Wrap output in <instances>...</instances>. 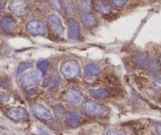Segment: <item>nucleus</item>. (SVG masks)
<instances>
[{
    "label": "nucleus",
    "instance_id": "obj_1",
    "mask_svg": "<svg viewBox=\"0 0 161 135\" xmlns=\"http://www.w3.org/2000/svg\"><path fill=\"white\" fill-rule=\"evenodd\" d=\"M61 73L64 78L68 80L76 78L80 73V64L73 59L65 62L61 67Z\"/></svg>",
    "mask_w": 161,
    "mask_h": 135
},
{
    "label": "nucleus",
    "instance_id": "obj_2",
    "mask_svg": "<svg viewBox=\"0 0 161 135\" xmlns=\"http://www.w3.org/2000/svg\"><path fill=\"white\" fill-rule=\"evenodd\" d=\"M41 72L40 70H32L28 73H24L21 78V85L24 87H32L36 86L41 82Z\"/></svg>",
    "mask_w": 161,
    "mask_h": 135
},
{
    "label": "nucleus",
    "instance_id": "obj_3",
    "mask_svg": "<svg viewBox=\"0 0 161 135\" xmlns=\"http://www.w3.org/2000/svg\"><path fill=\"white\" fill-rule=\"evenodd\" d=\"M82 107L86 113L91 115H101L105 113V108L102 105L91 99H86L83 101Z\"/></svg>",
    "mask_w": 161,
    "mask_h": 135
},
{
    "label": "nucleus",
    "instance_id": "obj_4",
    "mask_svg": "<svg viewBox=\"0 0 161 135\" xmlns=\"http://www.w3.org/2000/svg\"><path fill=\"white\" fill-rule=\"evenodd\" d=\"M9 10L17 17L24 16L28 11L27 0H11L9 5Z\"/></svg>",
    "mask_w": 161,
    "mask_h": 135
},
{
    "label": "nucleus",
    "instance_id": "obj_5",
    "mask_svg": "<svg viewBox=\"0 0 161 135\" xmlns=\"http://www.w3.org/2000/svg\"><path fill=\"white\" fill-rule=\"evenodd\" d=\"M27 29L31 35L32 36H44L46 34V26L44 23L40 20H32L27 24Z\"/></svg>",
    "mask_w": 161,
    "mask_h": 135
},
{
    "label": "nucleus",
    "instance_id": "obj_6",
    "mask_svg": "<svg viewBox=\"0 0 161 135\" xmlns=\"http://www.w3.org/2000/svg\"><path fill=\"white\" fill-rule=\"evenodd\" d=\"M48 24H49L50 27L51 28V30L54 32L57 36H61L64 35L65 33V28H64L62 22H61V19L55 15V14H50L48 17Z\"/></svg>",
    "mask_w": 161,
    "mask_h": 135
},
{
    "label": "nucleus",
    "instance_id": "obj_7",
    "mask_svg": "<svg viewBox=\"0 0 161 135\" xmlns=\"http://www.w3.org/2000/svg\"><path fill=\"white\" fill-rule=\"evenodd\" d=\"M32 111L36 117L43 120H50L52 118V114L50 111L42 104H33L32 106Z\"/></svg>",
    "mask_w": 161,
    "mask_h": 135
},
{
    "label": "nucleus",
    "instance_id": "obj_8",
    "mask_svg": "<svg viewBox=\"0 0 161 135\" xmlns=\"http://www.w3.org/2000/svg\"><path fill=\"white\" fill-rule=\"evenodd\" d=\"M7 115L14 120H26L28 118V114L25 109L22 107H11L7 111Z\"/></svg>",
    "mask_w": 161,
    "mask_h": 135
},
{
    "label": "nucleus",
    "instance_id": "obj_9",
    "mask_svg": "<svg viewBox=\"0 0 161 135\" xmlns=\"http://www.w3.org/2000/svg\"><path fill=\"white\" fill-rule=\"evenodd\" d=\"M68 36L71 40H76L80 36V25L73 17L68 19Z\"/></svg>",
    "mask_w": 161,
    "mask_h": 135
},
{
    "label": "nucleus",
    "instance_id": "obj_10",
    "mask_svg": "<svg viewBox=\"0 0 161 135\" xmlns=\"http://www.w3.org/2000/svg\"><path fill=\"white\" fill-rule=\"evenodd\" d=\"M0 26L5 33L7 34H12L14 33V26H15V22H14V18L12 17L6 16L1 20L0 22Z\"/></svg>",
    "mask_w": 161,
    "mask_h": 135
},
{
    "label": "nucleus",
    "instance_id": "obj_11",
    "mask_svg": "<svg viewBox=\"0 0 161 135\" xmlns=\"http://www.w3.org/2000/svg\"><path fill=\"white\" fill-rule=\"evenodd\" d=\"M93 7L97 11L102 14H109L112 11V7L106 0H95Z\"/></svg>",
    "mask_w": 161,
    "mask_h": 135
},
{
    "label": "nucleus",
    "instance_id": "obj_12",
    "mask_svg": "<svg viewBox=\"0 0 161 135\" xmlns=\"http://www.w3.org/2000/svg\"><path fill=\"white\" fill-rule=\"evenodd\" d=\"M82 118L77 112L74 111H68L65 115V123L70 126H76L80 123Z\"/></svg>",
    "mask_w": 161,
    "mask_h": 135
},
{
    "label": "nucleus",
    "instance_id": "obj_13",
    "mask_svg": "<svg viewBox=\"0 0 161 135\" xmlns=\"http://www.w3.org/2000/svg\"><path fill=\"white\" fill-rule=\"evenodd\" d=\"M83 93L75 89H68L65 92L66 99L73 104H78L81 101Z\"/></svg>",
    "mask_w": 161,
    "mask_h": 135
},
{
    "label": "nucleus",
    "instance_id": "obj_14",
    "mask_svg": "<svg viewBox=\"0 0 161 135\" xmlns=\"http://www.w3.org/2000/svg\"><path fill=\"white\" fill-rule=\"evenodd\" d=\"M133 63L134 66H137L138 68H144L145 66H147L148 58L147 55L143 53V52H138L134 56Z\"/></svg>",
    "mask_w": 161,
    "mask_h": 135
},
{
    "label": "nucleus",
    "instance_id": "obj_15",
    "mask_svg": "<svg viewBox=\"0 0 161 135\" xmlns=\"http://www.w3.org/2000/svg\"><path fill=\"white\" fill-rule=\"evenodd\" d=\"M81 21L86 28H94L98 25V20L91 14H83L81 17Z\"/></svg>",
    "mask_w": 161,
    "mask_h": 135
},
{
    "label": "nucleus",
    "instance_id": "obj_16",
    "mask_svg": "<svg viewBox=\"0 0 161 135\" xmlns=\"http://www.w3.org/2000/svg\"><path fill=\"white\" fill-rule=\"evenodd\" d=\"M101 72V67L95 63L87 64L84 67V74L86 76L99 75Z\"/></svg>",
    "mask_w": 161,
    "mask_h": 135
},
{
    "label": "nucleus",
    "instance_id": "obj_17",
    "mask_svg": "<svg viewBox=\"0 0 161 135\" xmlns=\"http://www.w3.org/2000/svg\"><path fill=\"white\" fill-rule=\"evenodd\" d=\"M89 94L94 98H105L109 96V92L106 89L98 88V89H91L89 90Z\"/></svg>",
    "mask_w": 161,
    "mask_h": 135
},
{
    "label": "nucleus",
    "instance_id": "obj_18",
    "mask_svg": "<svg viewBox=\"0 0 161 135\" xmlns=\"http://www.w3.org/2000/svg\"><path fill=\"white\" fill-rule=\"evenodd\" d=\"M146 66H147L148 70L151 73H157L160 69V63L154 58H151L148 60V63Z\"/></svg>",
    "mask_w": 161,
    "mask_h": 135
},
{
    "label": "nucleus",
    "instance_id": "obj_19",
    "mask_svg": "<svg viewBox=\"0 0 161 135\" xmlns=\"http://www.w3.org/2000/svg\"><path fill=\"white\" fill-rule=\"evenodd\" d=\"M79 9L83 12H90L92 8L91 0H79L78 2Z\"/></svg>",
    "mask_w": 161,
    "mask_h": 135
},
{
    "label": "nucleus",
    "instance_id": "obj_20",
    "mask_svg": "<svg viewBox=\"0 0 161 135\" xmlns=\"http://www.w3.org/2000/svg\"><path fill=\"white\" fill-rule=\"evenodd\" d=\"M37 67L42 73V75H45L47 73V71L49 67V62L47 60H41L37 62Z\"/></svg>",
    "mask_w": 161,
    "mask_h": 135
},
{
    "label": "nucleus",
    "instance_id": "obj_21",
    "mask_svg": "<svg viewBox=\"0 0 161 135\" xmlns=\"http://www.w3.org/2000/svg\"><path fill=\"white\" fill-rule=\"evenodd\" d=\"M64 4L65 7V9L67 10L68 14H74L75 13V6L73 4V2L72 0H63Z\"/></svg>",
    "mask_w": 161,
    "mask_h": 135
},
{
    "label": "nucleus",
    "instance_id": "obj_22",
    "mask_svg": "<svg viewBox=\"0 0 161 135\" xmlns=\"http://www.w3.org/2000/svg\"><path fill=\"white\" fill-rule=\"evenodd\" d=\"M32 66V65L30 62H22V63L19 65L17 69V75H20L21 73H22L25 70L31 68Z\"/></svg>",
    "mask_w": 161,
    "mask_h": 135
},
{
    "label": "nucleus",
    "instance_id": "obj_23",
    "mask_svg": "<svg viewBox=\"0 0 161 135\" xmlns=\"http://www.w3.org/2000/svg\"><path fill=\"white\" fill-rule=\"evenodd\" d=\"M49 2L54 9H56L58 13H62L63 8H62V5H61L60 0H49Z\"/></svg>",
    "mask_w": 161,
    "mask_h": 135
},
{
    "label": "nucleus",
    "instance_id": "obj_24",
    "mask_svg": "<svg viewBox=\"0 0 161 135\" xmlns=\"http://www.w3.org/2000/svg\"><path fill=\"white\" fill-rule=\"evenodd\" d=\"M59 83L58 79L57 77H50V78H47L44 81V85L47 86H55Z\"/></svg>",
    "mask_w": 161,
    "mask_h": 135
},
{
    "label": "nucleus",
    "instance_id": "obj_25",
    "mask_svg": "<svg viewBox=\"0 0 161 135\" xmlns=\"http://www.w3.org/2000/svg\"><path fill=\"white\" fill-rule=\"evenodd\" d=\"M112 4L117 8H121L126 5L127 0H111Z\"/></svg>",
    "mask_w": 161,
    "mask_h": 135
},
{
    "label": "nucleus",
    "instance_id": "obj_26",
    "mask_svg": "<svg viewBox=\"0 0 161 135\" xmlns=\"http://www.w3.org/2000/svg\"><path fill=\"white\" fill-rule=\"evenodd\" d=\"M107 135H126L124 133L121 132L118 130H116V129H110L107 131Z\"/></svg>",
    "mask_w": 161,
    "mask_h": 135
},
{
    "label": "nucleus",
    "instance_id": "obj_27",
    "mask_svg": "<svg viewBox=\"0 0 161 135\" xmlns=\"http://www.w3.org/2000/svg\"><path fill=\"white\" fill-rule=\"evenodd\" d=\"M154 130H155V132L157 133V134L161 135V125L160 124H157V125L155 126Z\"/></svg>",
    "mask_w": 161,
    "mask_h": 135
},
{
    "label": "nucleus",
    "instance_id": "obj_28",
    "mask_svg": "<svg viewBox=\"0 0 161 135\" xmlns=\"http://www.w3.org/2000/svg\"><path fill=\"white\" fill-rule=\"evenodd\" d=\"M38 130H39V132H40V134L41 135H51L50 133L47 132L46 130H44L43 129H42V128L38 127Z\"/></svg>",
    "mask_w": 161,
    "mask_h": 135
},
{
    "label": "nucleus",
    "instance_id": "obj_29",
    "mask_svg": "<svg viewBox=\"0 0 161 135\" xmlns=\"http://www.w3.org/2000/svg\"><path fill=\"white\" fill-rule=\"evenodd\" d=\"M6 3V0H0V10L4 9Z\"/></svg>",
    "mask_w": 161,
    "mask_h": 135
},
{
    "label": "nucleus",
    "instance_id": "obj_30",
    "mask_svg": "<svg viewBox=\"0 0 161 135\" xmlns=\"http://www.w3.org/2000/svg\"><path fill=\"white\" fill-rule=\"evenodd\" d=\"M160 66H161V56L160 57Z\"/></svg>",
    "mask_w": 161,
    "mask_h": 135
}]
</instances>
